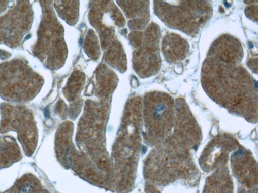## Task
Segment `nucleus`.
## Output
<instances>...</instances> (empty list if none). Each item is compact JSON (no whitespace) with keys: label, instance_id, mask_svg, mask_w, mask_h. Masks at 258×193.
<instances>
[{"label":"nucleus","instance_id":"f257e3e1","mask_svg":"<svg viewBox=\"0 0 258 193\" xmlns=\"http://www.w3.org/2000/svg\"><path fill=\"white\" fill-rule=\"evenodd\" d=\"M201 82L207 93L222 105L243 110L250 106L256 110L254 80L239 63L207 57L202 67Z\"/></svg>","mask_w":258,"mask_h":193},{"label":"nucleus","instance_id":"f03ea898","mask_svg":"<svg viewBox=\"0 0 258 193\" xmlns=\"http://www.w3.org/2000/svg\"><path fill=\"white\" fill-rule=\"evenodd\" d=\"M157 14L168 26L196 35L212 16L209 1L156 2Z\"/></svg>","mask_w":258,"mask_h":193},{"label":"nucleus","instance_id":"7ed1b4c3","mask_svg":"<svg viewBox=\"0 0 258 193\" xmlns=\"http://www.w3.org/2000/svg\"><path fill=\"white\" fill-rule=\"evenodd\" d=\"M10 131L17 133L25 154L31 156L37 142L36 127L32 114L22 108H2L0 132L2 134Z\"/></svg>","mask_w":258,"mask_h":193},{"label":"nucleus","instance_id":"20e7f679","mask_svg":"<svg viewBox=\"0 0 258 193\" xmlns=\"http://www.w3.org/2000/svg\"><path fill=\"white\" fill-rule=\"evenodd\" d=\"M243 56V49L240 42L233 36L227 34L221 35L215 40L207 54V57L231 63H239Z\"/></svg>","mask_w":258,"mask_h":193},{"label":"nucleus","instance_id":"39448f33","mask_svg":"<svg viewBox=\"0 0 258 193\" xmlns=\"http://www.w3.org/2000/svg\"><path fill=\"white\" fill-rule=\"evenodd\" d=\"M187 41L178 34L171 33L164 36L162 50L166 60L171 63L184 59L189 51Z\"/></svg>","mask_w":258,"mask_h":193},{"label":"nucleus","instance_id":"423d86ee","mask_svg":"<svg viewBox=\"0 0 258 193\" xmlns=\"http://www.w3.org/2000/svg\"><path fill=\"white\" fill-rule=\"evenodd\" d=\"M21 151L12 137L0 136V168L7 167L21 158Z\"/></svg>","mask_w":258,"mask_h":193},{"label":"nucleus","instance_id":"0eeeda50","mask_svg":"<svg viewBox=\"0 0 258 193\" xmlns=\"http://www.w3.org/2000/svg\"><path fill=\"white\" fill-rule=\"evenodd\" d=\"M251 5L245 8V14L247 17L253 21L257 20V5L256 4H250Z\"/></svg>","mask_w":258,"mask_h":193},{"label":"nucleus","instance_id":"6e6552de","mask_svg":"<svg viewBox=\"0 0 258 193\" xmlns=\"http://www.w3.org/2000/svg\"><path fill=\"white\" fill-rule=\"evenodd\" d=\"M45 114L46 115V116H49V112L47 109H45Z\"/></svg>","mask_w":258,"mask_h":193},{"label":"nucleus","instance_id":"1a4fd4ad","mask_svg":"<svg viewBox=\"0 0 258 193\" xmlns=\"http://www.w3.org/2000/svg\"><path fill=\"white\" fill-rule=\"evenodd\" d=\"M82 41H83L82 39H81L80 40V41H79V42H80V45H81V44L82 43Z\"/></svg>","mask_w":258,"mask_h":193}]
</instances>
